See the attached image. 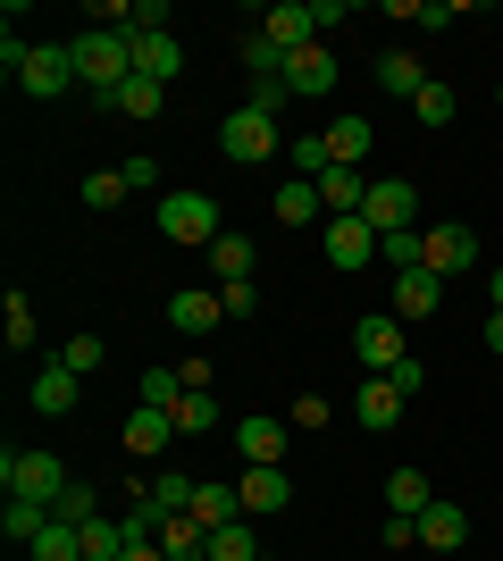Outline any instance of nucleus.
Wrapping results in <instances>:
<instances>
[{"label":"nucleus","instance_id":"21","mask_svg":"<svg viewBox=\"0 0 503 561\" xmlns=\"http://www.w3.org/2000/svg\"><path fill=\"white\" fill-rule=\"evenodd\" d=\"M277 227H328V202H319L311 176H286V185H277Z\"/></svg>","mask_w":503,"mask_h":561},{"label":"nucleus","instance_id":"4","mask_svg":"<svg viewBox=\"0 0 503 561\" xmlns=\"http://www.w3.org/2000/svg\"><path fill=\"white\" fill-rule=\"evenodd\" d=\"M218 151H227V160H286L277 117H261V110H227L218 117Z\"/></svg>","mask_w":503,"mask_h":561},{"label":"nucleus","instance_id":"51","mask_svg":"<svg viewBox=\"0 0 503 561\" xmlns=\"http://www.w3.org/2000/svg\"><path fill=\"white\" fill-rule=\"evenodd\" d=\"M495 101H503V84H495Z\"/></svg>","mask_w":503,"mask_h":561},{"label":"nucleus","instance_id":"8","mask_svg":"<svg viewBox=\"0 0 503 561\" xmlns=\"http://www.w3.org/2000/svg\"><path fill=\"white\" fill-rule=\"evenodd\" d=\"M361 218L378 234H411V218H420V193L403 185V176H369V202H361Z\"/></svg>","mask_w":503,"mask_h":561},{"label":"nucleus","instance_id":"40","mask_svg":"<svg viewBox=\"0 0 503 561\" xmlns=\"http://www.w3.org/2000/svg\"><path fill=\"white\" fill-rule=\"evenodd\" d=\"M9 352H34V302H25V294H9Z\"/></svg>","mask_w":503,"mask_h":561},{"label":"nucleus","instance_id":"48","mask_svg":"<svg viewBox=\"0 0 503 561\" xmlns=\"http://www.w3.org/2000/svg\"><path fill=\"white\" fill-rule=\"evenodd\" d=\"M487 352H503V310H487Z\"/></svg>","mask_w":503,"mask_h":561},{"label":"nucleus","instance_id":"28","mask_svg":"<svg viewBox=\"0 0 503 561\" xmlns=\"http://www.w3.org/2000/svg\"><path fill=\"white\" fill-rule=\"evenodd\" d=\"M436 503V486L428 478H420V469H395V478H386V512H403V519H420Z\"/></svg>","mask_w":503,"mask_h":561},{"label":"nucleus","instance_id":"15","mask_svg":"<svg viewBox=\"0 0 503 561\" xmlns=\"http://www.w3.org/2000/svg\"><path fill=\"white\" fill-rule=\"evenodd\" d=\"M236 494H243V519H268V512H286V503H294V478H286V469H243Z\"/></svg>","mask_w":503,"mask_h":561},{"label":"nucleus","instance_id":"35","mask_svg":"<svg viewBox=\"0 0 503 561\" xmlns=\"http://www.w3.org/2000/svg\"><path fill=\"white\" fill-rule=\"evenodd\" d=\"M243 68H252V84H268V76H286V50H277V43H268V34H261V25H252V34H243Z\"/></svg>","mask_w":503,"mask_h":561},{"label":"nucleus","instance_id":"47","mask_svg":"<svg viewBox=\"0 0 503 561\" xmlns=\"http://www.w3.org/2000/svg\"><path fill=\"white\" fill-rule=\"evenodd\" d=\"M118 561H168V553H160V537H135V545H126Z\"/></svg>","mask_w":503,"mask_h":561},{"label":"nucleus","instance_id":"5","mask_svg":"<svg viewBox=\"0 0 503 561\" xmlns=\"http://www.w3.org/2000/svg\"><path fill=\"white\" fill-rule=\"evenodd\" d=\"M18 93H25V101H59V93H76V59H68V43H34V50H25Z\"/></svg>","mask_w":503,"mask_h":561},{"label":"nucleus","instance_id":"45","mask_svg":"<svg viewBox=\"0 0 503 561\" xmlns=\"http://www.w3.org/2000/svg\"><path fill=\"white\" fill-rule=\"evenodd\" d=\"M411 545H420V519L395 512V519H386V553H411Z\"/></svg>","mask_w":503,"mask_h":561},{"label":"nucleus","instance_id":"37","mask_svg":"<svg viewBox=\"0 0 503 561\" xmlns=\"http://www.w3.org/2000/svg\"><path fill=\"white\" fill-rule=\"evenodd\" d=\"M101 360H110V344H101L93 328H84V335H68V344H59V369H76V377H93Z\"/></svg>","mask_w":503,"mask_h":561},{"label":"nucleus","instance_id":"7","mask_svg":"<svg viewBox=\"0 0 503 561\" xmlns=\"http://www.w3.org/2000/svg\"><path fill=\"white\" fill-rule=\"evenodd\" d=\"M353 360H361L369 377H386L395 360H411V352H403V319H395V310H378V319H353Z\"/></svg>","mask_w":503,"mask_h":561},{"label":"nucleus","instance_id":"32","mask_svg":"<svg viewBox=\"0 0 503 561\" xmlns=\"http://www.w3.org/2000/svg\"><path fill=\"white\" fill-rule=\"evenodd\" d=\"M168 420H176V436H218V394L202 386V394H185L176 411H168Z\"/></svg>","mask_w":503,"mask_h":561},{"label":"nucleus","instance_id":"9","mask_svg":"<svg viewBox=\"0 0 503 561\" xmlns=\"http://www.w3.org/2000/svg\"><path fill=\"white\" fill-rule=\"evenodd\" d=\"M420 268H436V277L479 268V234L470 227H420Z\"/></svg>","mask_w":503,"mask_h":561},{"label":"nucleus","instance_id":"36","mask_svg":"<svg viewBox=\"0 0 503 561\" xmlns=\"http://www.w3.org/2000/svg\"><path fill=\"white\" fill-rule=\"evenodd\" d=\"M126 193H135V185H126V168H93V176H84V210H118Z\"/></svg>","mask_w":503,"mask_h":561},{"label":"nucleus","instance_id":"42","mask_svg":"<svg viewBox=\"0 0 503 561\" xmlns=\"http://www.w3.org/2000/svg\"><path fill=\"white\" fill-rule=\"evenodd\" d=\"M286 76H268V84H252V93H243V110H261V117H277V110H286Z\"/></svg>","mask_w":503,"mask_h":561},{"label":"nucleus","instance_id":"11","mask_svg":"<svg viewBox=\"0 0 503 561\" xmlns=\"http://www.w3.org/2000/svg\"><path fill=\"white\" fill-rule=\"evenodd\" d=\"M218 319H227V302H218V285H202V294H168V328L176 335H218Z\"/></svg>","mask_w":503,"mask_h":561},{"label":"nucleus","instance_id":"41","mask_svg":"<svg viewBox=\"0 0 503 561\" xmlns=\"http://www.w3.org/2000/svg\"><path fill=\"white\" fill-rule=\"evenodd\" d=\"M378 252L395 260V277H403V268H420V227H411V234H378Z\"/></svg>","mask_w":503,"mask_h":561},{"label":"nucleus","instance_id":"30","mask_svg":"<svg viewBox=\"0 0 503 561\" xmlns=\"http://www.w3.org/2000/svg\"><path fill=\"white\" fill-rule=\"evenodd\" d=\"M110 110H118V117H144V126H151V117L168 110V84H151V76H135V84H118V101H110Z\"/></svg>","mask_w":503,"mask_h":561},{"label":"nucleus","instance_id":"25","mask_svg":"<svg viewBox=\"0 0 503 561\" xmlns=\"http://www.w3.org/2000/svg\"><path fill=\"white\" fill-rule=\"evenodd\" d=\"M319 202H328V218H361L369 176H361V168H328V176H319Z\"/></svg>","mask_w":503,"mask_h":561},{"label":"nucleus","instance_id":"20","mask_svg":"<svg viewBox=\"0 0 503 561\" xmlns=\"http://www.w3.org/2000/svg\"><path fill=\"white\" fill-rule=\"evenodd\" d=\"M135 43V76H151V84H168V76L185 68V43L176 34H126Z\"/></svg>","mask_w":503,"mask_h":561},{"label":"nucleus","instance_id":"24","mask_svg":"<svg viewBox=\"0 0 503 561\" xmlns=\"http://www.w3.org/2000/svg\"><path fill=\"white\" fill-rule=\"evenodd\" d=\"M252 260H261V252H252V234L227 227V234L210 243V277H218V285H252Z\"/></svg>","mask_w":503,"mask_h":561},{"label":"nucleus","instance_id":"26","mask_svg":"<svg viewBox=\"0 0 503 561\" xmlns=\"http://www.w3.org/2000/svg\"><path fill=\"white\" fill-rule=\"evenodd\" d=\"M160 553H168V561H210V528H202L193 512L160 519Z\"/></svg>","mask_w":503,"mask_h":561},{"label":"nucleus","instance_id":"3","mask_svg":"<svg viewBox=\"0 0 503 561\" xmlns=\"http://www.w3.org/2000/svg\"><path fill=\"white\" fill-rule=\"evenodd\" d=\"M151 227H160L168 243H193V252H210L218 234H227V218H218V202H210V193H160Z\"/></svg>","mask_w":503,"mask_h":561},{"label":"nucleus","instance_id":"16","mask_svg":"<svg viewBox=\"0 0 503 561\" xmlns=\"http://www.w3.org/2000/svg\"><path fill=\"white\" fill-rule=\"evenodd\" d=\"M261 34H268L277 50H286V59H294V50H311V43H319V18H311V0H286V9H268V18H261Z\"/></svg>","mask_w":503,"mask_h":561},{"label":"nucleus","instance_id":"38","mask_svg":"<svg viewBox=\"0 0 503 561\" xmlns=\"http://www.w3.org/2000/svg\"><path fill=\"white\" fill-rule=\"evenodd\" d=\"M50 519H68V528H93V519H101V494H93V486H76V478H68V494L50 503Z\"/></svg>","mask_w":503,"mask_h":561},{"label":"nucleus","instance_id":"27","mask_svg":"<svg viewBox=\"0 0 503 561\" xmlns=\"http://www.w3.org/2000/svg\"><path fill=\"white\" fill-rule=\"evenodd\" d=\"M185 512L202 519V528H227V519H243V494H236V486H218V478H210V486L193 478V503H185Z\"/></svg>","mask_w":503,"mask_h":561},{"label":"nucleus","instance_id":"17","mask_svg":"<svg viewBox=\"0 0 503 561\" xmlns=\"http://www.w3.org/2000/svg\"><path fill=\"white\" fill-rule=\"evenodd\" d=\"M118 436H126V453H135V461H160V453L176 445V420H168V411H151V402H135V420H126Z\"/></svg>","mask_w":503,"mask_h":561},{"label":"nucleus","instance_id":"10","mask_svg":"<svg viewBox=\"0 0 503 561\" xmlns=\"http://www.w3.org/2000/svg\"><path fill=\"white\" fill-rule=\"evenodd\" d=\"M243 453V469H286V420H268V411H252V420L227 427Z\"/></svg>","mask_w":503,"mask_h":561},{"label":"nucleus","instance_id":"29","mask_svg":"<svg viewBox=\"0 0 503 561\" xmlns=\"http://www.w3.org/2000/svg\"><path fill=\"white\" fill-rule=\"evenodd\" d=\"M25 561H84V528H68V519H50L43 537L25 545Z\"/></svg>","mask_w":503,"mask_h":561},{"label":"nucleus","instance_id":"18","mask_svg":"<svg viewBox=\"0 0 503 561\" xmlns=\"http://www.w3.org/2000/svg\"><path fill=\"white\" fill-rule=\"evenodd\" d=\"M420 545H428V553H461V545H470V512L436 494L428 512H420Z\"/></svg>","mask_w":503,"mask_h":561},{"label":"nucleus","instance_id":"43","mask_svg":"<svg viewBox=\"0 0 503 561\" xmlns=\"http://www.w3.org/2000/svg\"><path fill=\"white\" fill-rule=\"evenodd\" d=\"M386 377H395V394H403V402H420V394H428V369H420V360H395Z\"/></svg>","mask_w":503,"mask_h":561},{"label":"nucleus","instance_id":"49","mask_svg":"<svg viewBox=\"0 0 503 561\" xmlns=\"http://www.w3.org/2000/svg\"><path fill=\"white\" fill-rule=\"evenodd\" d=\"M487 302H495V310H503V268H495V277H487Z\"/></svg>","mask_w":503,"mask_h":561},{"label":"nucleus","instance_id":"1","mask_svg":"<svg viewBox=\"0 0 503 561\" xmlns=\"http://www.w3.org/2000/svg\"><path fill=\"white\" fill-rule=\"evenodd\" d=\"M68 59H76V84H84V101H93V110H110V101H118V84H135V43H126V34H110V25L68 34Z\"/></svg>","mask_w":503,"mask_h":561},{"label":"nucleus","instance_id":"6","mask_svg":"<svg viewBox=\"0 0 503 561\" xmlns=\"http://www.w3.org/2000/svg\"><path fill=\"white\" fill-rule=\"evenodd\" d=\"M319 252H328V268L361 277V268L378 260V227H369V218H328V227H319Z\"/></svg>","mask_w":503,"mask_h":561},{"label":"nucleus","instance_id":"50","mask_svg":"<svg viewBox=\"0 0 503 561\" xmlns=\"http://www.w3.org/2000/svg\"><path fill=\"white\" fill-rule=\"evenodd\" d=\"M261 561H277V553H261Z\"/></svg>","mask_w":503,"mask_h":561},{"label":"nucleus","instance_id":"33","mask_svg":"<svg viewBox=\"0 0 503 561\" xmlns=\"http://www.w3.org/2000/svg\"><path fill=\"white\" fill-rule=\"evenodd\" d=\"M328 168H335V160H328V135H294V142H286V176H311V185H319Z\"/></svg>","mask_w":503,"mask_h":561},{"label":"nucleus","instance_id":"44","mask_svg":"<svg viewBox=\"0 0 503 561\" xmlns=\"http://www.w3.org/2000/svg\"><path fill=\"white\" fill-rule=\"evenodd\" d=\"M218 302H227V319H252V310H261V285H218Z\"/></svg>","mask_w":503,"mask_h":561},{"label":"nucleus","instance_id":"12","mask_svg":"<svg viewBox=\"0 0 503 561\" xmlns=\"http://www.w3.org/2000/svg\"><path fill=\"white\" fill-rule=\"evenodd\" d=\"M76 394H84V377H76V369H59V360H43V369H34V386H25V402H34L43 420H68V411H76Z\"/></svg>","mask_w":503,"mask_h":561},{"label":"nucleus","instance_id":"14","mask_svg":"<svg viewBox=\"0 0 503 561\" xmlns=\"http://www.w3.org/2000/svg\"><path fill=\"white\" fill-rule=\"evenodd\" d=\"M286 93H294V101L335 93V50H328V43H311V50H294V59H286Z\"/></svg>","mask_w":503,"mask_h":561},{"label":"nucleus","instance_id":"13","mask_svg":"<svg viewBox=\"0 0 503 561\" xmlns=\"http://www.w3.org/2000/svg\"><path fill=\"white\" fill-rule=\"evenodd\" d=\"M436 302H445V277H436V268H403V277H395V319H403V328L436 319Z\"/></svg>","mask_w":503,"mask_h":561},{"label":"nucleus","instance_id":"19","mask_svg":"<svg viewBox=\"0 0 503 561\" xmlns=\"http://www.w3.org/2000/svg\"><path fill=\"white\" fill-rule=\"evenodd\" d=\"M403 411H411V402L395 394V377H369V386L353 394V420L361 427H403Z\"/></svg>","mask_w":503,"mask_h":561},{"label":"nucleus","instance_id":"2","mask_svg":"<svg viewBox=\"0 0 503 561\" xmlns=\"http://www.w3.org/2000/svg\"><path fill=\"white\" fill-rule=\"evenodd\" d=\"M0 486H9V494H18V503H43V512H50V503H59V494H68V461H59V453H34V445H9V453H0Z\"/></svg>","mask_w":503,"mask_h":561},{"label":"nucleus","instance_id":"46","mask_svg":"<svg viewBox=\"0 0 503 561\" xmlns=\"http://www.w3.org/2000/svg\"><path fill=\"white\" fill-rule=\"evenodd\" d=\"M403 18L420 25V34H436V25H454V9H445V0H428V9H411V0H403Z\"/></svg>","mask_w":503,"mask_h":561},{"label":"nucleus","instance_id":"34","mask_svg":"<svg viewBox=\"0 0 503 561\" xmlns=\"http://www.w3.org/2000/svg\"><path fill=\"white\" fill-rule=\"evenodd\" d=\"M210 561H261V537H252V519H227V528H210Z\"/></svg>","mask_w":503,"mask_h":561},{"label":"nucleus","instance_id":"22","mask_svg":"<svg viewBox=\"0 0 503 561\" xmlns=\"http://www.w3.org/2000/svg\"><path fill=\"white\" fill-rule=\"evenodd\" d=\"M378 84H386L395 101H420V93L436 84V76L420 68V50H386V59H378Z\"/></svg>","mask_w":503,"mask_h":561},{"label":"nucleus","instance_id":"23","mask_svg":"<svg viewBox=\"0 0 503 561\" xmlns=\"http://www.w3.org/2000/svg\"><path fill=\"white\" fill-rule=\"evenodd\" d=\"M369 142H378V135H369V117H353V110L328 117V160L335 168H361V160H369Z\"/></svg>","mask_w":503,"mask_h":561},{"label":"nucleus","instance_id":"31","mask_svg":"<svg viewBox=\"0 0 503 561\" xmlns=\"http://www.w3.org/2000/svg\"><path fill=\"white\" fill-rule=\"evenodd\" d=\"M43 528H50V512H43V503H18V494L0 503V537H9V545H34Z\"/></svg>","mask_w":503,"mask_h":561},{"label":"nucleus","instance_id":"39","mask_svg":"<svg viewBox=\"0 0 503 561\" xmlns=\"http://www.w3.org/2000/svg\"><path fill=\"white\" fill-rule=\"evenodd\" d=\"M411 110H420V126H454V117H461V101H454V84H428V93L411 101Z\"/></svg>","mask_w":503,"mask_h":561}]
</instances>
